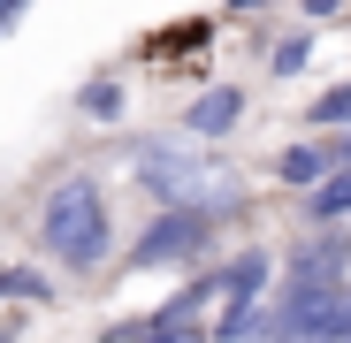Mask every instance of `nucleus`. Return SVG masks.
Wrapping results in <instances>:
<instances>
[{
  "label": "nucleus",
  "mask_w": 351,
  "mask_h": 343,
  "mask_svg": "<svg viewBox=\"0 0 351 343\" xmlns=\"http://www.w3.org/2000/svg\"><path fill=\"white\" fill-rule=\"evenodd\" d=\"M23 252L62 275V290H107L114 252H123V214H114V183L99 160H77L62 176H46L23 206Z\"/></svg>",
  "instance_id": "nucleus-1"
},
{
  "label": "nucleus",
  "mask_w": 351,
  "mask_h": 343,
  "mask_svg": "<svg viewBox=\"0 0 351 343\" xmlns=\"http://www.w3.org/2000/svg\"><path fill=\"white\" fill-rule=\"evenodd\" d=\"M123 176H130V191H138L145 206H199V214H221L229 229L252 214V183H245L214 145L184 138L176 123L123 145Z\"/></svg>",
  "instance_id": "nucleus-2"
},
{
  "label": "nucleus",
  "mask_w": 351,
  "mask_h": 343,
  "mask_svg": "<svg viewBox=\"0 0 351 343\" xmlns=\"http://www.w3.org/2000/svg\"><path fill=\"white\" fill-rule=\"evenodd\" d=\"M275 282V252L267 244H237V252H214V259H199V267H184V282L153 305V313H130V320H114L107 335L114 343H191V335H214V320H221V305L229 298H245V290H267Z\"/></svg>",
  "instance_id": "nucleus-3"
},
{
  "label": "nucleus",
  "mask_w": 351,
  "mask_h": 343,
  "mask_svg": "<svg viewBox=\"0 0 351 343\" xmlns=\"http://www.w3.org/2000/svg\"><path fill=\"white\" fill-rule=\"evenodd\" d=\"M229 244V221L199 206H145V221L123 237L114 275H168V267H199Z\"/></svg>",
  "instance_id": "nucleus-4"
},
{
  "label": "nucleus",
  "mask_w": 351,
  "mask_h": 343,
  "mask_svg": "<svg viewBox=\"0 0 351 343\" xmlns=\"http://www.w3.org/2000/svg\"><path fill=\"white\" fill-rule=\"evenodd\" d=\"M245 114H252V84L245 77H214V84H199L184 107H176V130L199 138V145H229L245 130Z\"/></svg>",
  "instance_id": "nucleus-5"
},
{
  "label": "nucleus",
  "mask_w": 351,
  "mask_h": 343,
  "mask_svg": "<svg viewBox=\"0 0 351 343\" xmlns=\"http://www.w3.org/2000/svg\"><path fill=\"white\" fill-rule=\"evenodd\" d=\"M351 275V229L343 221H306V237L275 252V282H343Z\"/></svg>",
  "instance_id": "nucleus-6"
},
{
  "label": "nucleus",
  "mask_w": 351,
  "mask_h": 343,
  "mask_svg": "<svg viewBox=\"0 0 351 343\" xmlns=\"http://www.w3.org/2000/svg\"><path fill=\"white\" fill-rule=\"evenodd\" d=\"M306 62H313V23H267L260 38H252V77H267V84H290V77H306Z\"/></svg>",
  "instance_id": "nucleus-7"
},
{
  "label": "nucleus",
  "mask_w": 351,
  "mask_h": 343,
  "mask_svg": "<svg viewBox=\"0 0 351 343\" xmlns=\"http://www.w3.org/2000/svg\"><path fill=\"white\" fill-rule=\"evenodd\" d=\"M298 214L306 221H351V160H328L321 176L298 191Z\"/></svg>",
  "instance_id": "nucleus-8"
},
{
  "label": "nucleus",
  "mask_w": 351,
  "mask_h": 343,
  "mask_svg": "<svg viewBox=\"0 0 351 343\" xmlns=\"http://www.w3.org/2000/svg\"><path fill=\"white\" fill-rule=\"evenodd\" d=\"M328 168V138L321 130H306V138H290L275 160H267V183H282V191H306L313 176Z\"/></svg>",
  "instance_id": "nucleus-9"
},
{
  "label": "nucleus",
  "mask_w": 351,
  "mask_h": 343,
  "mask_svg": "<svg viewBox=\"0 0 351 343\" xmlns=\"http://www.w3.org/2000/svg\"><path fill=\"white\" fill-rule=\"evenodd\" d=\"M0 305H62V275L23 259V267H0Z\"/></svg>",
  "instance_id": "nucleus-10"
},
{
  "label": "nucleus",
  "mask_w": 351,
  "mask_h": 343,
  "mask_svg": "<svg viewBox=\"0 0 351 343\" xmlns=\"http://www.w3.org/2000/svg\"><path fill=\"white\" fill-rule=\"evenodd\" d=\"M77 114H84V123H123V114H130V84L114 77V69L84 77L77 84Z\"/></svg>",
  "instance_id": "nucleus-11"
},
{
  "label": "nucleus",
  "mask_w": 351,
  "mask_h": 343,
  "mask_svg": "<svg viewBox=\"0 0 351 343\" xmlns=\"http://www.w3.org/2000/svg\"><path fill=\"white\" fill-rule=\"evenodd\" d=\"M306 130H351V77L306 99Z\"/></svg>",
  "instance_id": "nucleus-12"
},
{
  "label": "nucleus",
  "mask_w": 351,
  "mask_h": 343,
  "mask_svg": "<svg viewBox=\"0 0 351 343\" xmlns=\"http://www.w3.org/2000/svg\"><path fill=\"white\" fill-rule=\"evenodd\" d=\"M31 8H38V0H0V38H8V31H16V23L31 16Z\"/></svg>",
  "instance_id": "nucleus-13"
},
{
  "label": "nucleus",
  "mask_w": 351,
  "mask_h": 343,
  "mask_svg": "<svg viewBox=\"0 0 351 343\" xmlns=\"http://www.w3.org/2000/svg\"><path fill=\"white\" fill-rule=\"evenodd\" d=\"M229 16H260V8H282V0H221Z\"/></svg>",
  "instance_id": "nucleus-14"
}]
</instances>
